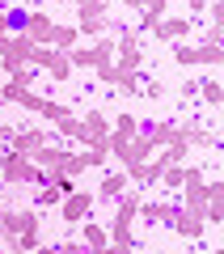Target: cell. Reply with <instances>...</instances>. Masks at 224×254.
Segmentation results:
<instances>
[{
    "mask_svg": "<svg viewBox=\"0 0 224 254\" xmlns=\"http://www.w3.org/2000/svg\"><path fill=\"white\" fill-rule=\"evenodd\" d=\"M182 178H186V165H169V170H161V190H182Z\"/></svg>",
    "mask_w": 224,
    "mask_h": 254,
    "instance_id": "obj_27",
    "label": "cell"
},
{
    "mask_svg": "<svg viewBox=\"0 0 224 254\" xmlns=\"http://www.w3.org/2000/svg\"><path fill=\"white\" fill-rule=\"evenodd\" d=\"M123 9H140V0H123Z\"/></svg>",
    "mask_w": 224,
    "mask_h": 254,
    "instance_id": "obj_43",
    "label": "cell"
},
{
    "mask_svg": "<svg viewBox=\"0 0 224 254\" xmlns=\"http://www.w3.org/2000/svg\"><path fill=\"white\" fill-rule=\"evenodd\" d=\"M68 115H72V110L63 106V102H47V106H43V119H47V123H51V127L59 123V119H68Z\"/></svg>",
    "mask_w": 224,
    "mask_h": 254,
    "instance_id": "obj_29",
    "label": "cell"
},
{
    "mask_svg": "<svg viewBox=\"0 0 224 254\" xmlns=\"http://www.w3.org/2000/svg\"><path fill=\"white\" fill-rule=\"evenodd\" d=\"M51 34H55V21H51V13L34 9V13H30V21H26V38H30L34 47H51Z\"/></svg>",
    "mask_w": 224,
    "mask_h": 254,
    "instance_id": "obj_11",
    "label": "cell"
},
{
    "mask_svg": "<svg viewBox=\"0 0 224 254\" xmlns=\"http://www.w3.org/2000/svg\"><path fill=\"white\" fill-rule=\"evenodd\" d=\"M173 233L186 237V242H203L207 233V220H203V208H178V216H173Z\"/></svg>",
    "mask_w": 224,
    "mask_h": 254,
    "instance_id": "obj_9",
    "label": "cell"
},
{
    "mask_svg": "<svg viewBox=\"0 0 224 254\" xmlns=\"http://www.w3.org/2000/svg\"><path fill=\"white\" fill-rule=\"evenodd\" d=\"M85 170H89V161H85V153H68V161H63V178H72V182H76V178H81V174Z\"/></svg>",
    "mask_w": 224,
    "mask_h": 254,
    "instance_id": "obj_24",
    "label": "cell"
},
{
    "mask_svg": "<svg viewBox=\"0 0 224 254\" xmlns=\"http://www.w3.org/2000/svg\"><path fill=\"white\" fill-rule=\"evenodd\" d=\"M34 76H38V68H21V72H13L9 81H13V85H21V89H30V85H34Z\"/></svg>",
    "mask_w": 224,
    "mask_h": 254,
    "instance_id": "obj_32",
    "label": "cell"
},
{
    "mask_svg": "<svg viewBox=\"0 0 224 254\" xmlns=\"http://www.w3.org/2000/svg\"><path fill=\"white\" fill-rule=\"evenodd\" d=\"M110 131H114V127H110V119L102 115L98 106H89V110L81 115V136H76V140L89 148V144H98V140H110Z\"/></svg>",
    "mask_w": 224,
    "mask_h": 254,
    "instance_id": "obj_8",
    "label": "cell"
},
{
    "mask_svg": "<svg viewBox=\"0 0 224 254\" xmlns=\"http://www.w3.org/2000/svg\"><path fill=\"white\" fill-rule=\"evenodd\" d=\"M76 30L81 38H102L110 30V17H106V0H81L76 4Z\"/></svg>",
    "mask_w": 224,
    "mask_h": 254,
    "instance_id": "obj_3",
    "label": "cell"
},
{
    "mask_svg": "<svg viewBox=\"0 0 224 254\" xmlns=\"http://www.w3.org/2000/svg\"><path fill=\"white\" fill-rule=\"evenodd\" d=\"M68 64L72 68H93V51L89 47H76V51H68Z\"/></svg>",
    "mask_w": 224,
    "mask_h": 254,
    "instance_id": "obj_30",
    "label": "cell"
},
{
    "mask_svg": "<svg viewBox=\"0 0 224 254\" xmlns=\"http://www.w3.org/2000/svg\"><path fill=\"white\" fill-rule=\"evenodd\" d=\"M110 127H114L118 136H127V140L140 136V119H135V115H114V119H110Z\"/></svg>",
    "mask_w": 224,
    "mask_h": 254,
    "instance_id": "obj_23",
    "label": "cell"
},
{
    "mask_svg": "<svg viewBox=\"0 0 224 254\" xmlns=\"http://www.w3.org/2000/svg\"><path fill=\"white\" fill-rule=\"evenodd\" d=\"M140 187H127L123 195L114 199V220L106 225V233H110V246H135V237H131V225H135V216H140Z\"/></svg>",
    "mask_w": 224,
    "mask_h": 254,
    "instance_id": "obj_1",
    "label": "cell"
},
{
    "mask_svg": "<svg viewBox=\"0 0 224 254\" xmlns=\"http://www.w3.org/2000/svg\"><path fill=\"white\" fill-rule=\"evenodd\" d=\"M207 13H212V26L224 30V0H207Z\"/></svg>",
    "mask_w": 224,
    "mask_h": 254,
    "instance_id": "obj_33",
    "label": "cell"
},
{
    "mask_svg": "<svg viewBox=\"0 0 224 254\" xmlns=\"http://www.w3.org/2000/svg\"><path fill=\"white\" fill-rule=\"evenodd\" d=\"M199 98H203L207 106H224V81H216V76H199Z\"/></svg>",
    "mask_w": 224,
    "mask_h": 254,
    "instance_id": "obj_21",
    "label": "cell"
},
{
    "mask_svg": "<svg viewBox=\"0 0 224 254\" xmlns=\"http://www.w3.org/2000/svg\"><path fill=\"white\" fill-rule=\"evenodd\" d=\"M30 161H34L38 170H47V174H51V170H63V161H68V148H63V144H55V140H51V144H43V148H38L34 157H30Z\"/></svg>",
    "mask_w": 224,
    "mask_h": 254,
    "instance_id": "obj_13",
    "label": "cell"
},
{
    "mask_svg": "<svg viewBox=\"0 0 224 254\" xmlns=\"http://www.w3.org/2000/svg\"><path fill=\"white\" fill-rule=\"evenodd\" d=\"M51 47H55V51H76V47H81V30H76V21H72V26H63V21H55Z\"/></svg>",
    "mask_w": 224,
    "mask_h": 254,
    "instance_id": "obj_15",
    "label": "cell"
},
{
    "mask_svg": "<svg viewBox=\"0 0 224 254\" xmlns=\"http://www.w3.org/2000/svg\"><path fill=\"white\" fill-rule=\"evenodd\" d=\"M127 187H131V182H127V174H123V170H114V174H106V178H102L98 199H118V195H123Z\"/></svg>",
    "mask_w": 224,
    "mask_h": 254,
    "instance_id": "obj_20",
    "label": "cell"
},
{
    "mask_svg": "<svg viewBox=\"0 0 224 254\" xmlns=\"http://www.w3.org/2000/svg\"><path fill=\"white\" fill-rule=\"evenodd\" d=\"M93 203H98V195H93V190H85V187H76L72 195H63L59 220H63V225H85V220L93 216Z\"/></svg>",
    "mask_w": 224,
    "mask_h": 254,
    "instance_id": "obj_5",
    "label": "cell"
},
{
    "mask_svg": "<svg viewBox=\"0 0 224 254\" xmlns=\"http://www.w3.org/2000/svg\"><path fill=\"white\" fill-rule=\"evenodd\" d=\"M140 131H148V136H153V144H157V148H169L173 140L182 136V127L173 123V119H157V123H148V127H140Z\"/></svg>",
    "mask_w": 224,
    "mask_h": 254,
    "instance_id": "obj_14",
    "label": "cell"
},
{
    "mask_svg": "<svg viewBox=\"0 0 224 254\" xmlns=\"http://www.w3.org/2000/svg\"><path fill=\"white\" fill-rule=\"evenodd\" d=\"M106 144H110V157H114L118 165H127V153H131V140H127V136H118V131H110V140H106Z\"/></svg>",
    "mask_w": 224,
    "mask_h": 254,
    "instance_id": "obj_25",
    "label": "cell"
},
{
    "mask_svg": "<svg viewBox=\"0 0 224 254\" xmlns=\"http://www.w3.org/2000/svg\"><path fill=\"white\" fill-rule=\"evenodd\" d=\"M89 51H93V72H102V68H114V38H106V34L93 38Z\"/></svg>",
    "mask_w": 224,
    "mask_h": 254,
    "instance_id": "obj_17",
    "label": "cell"
},
{
    "mask_svg": "<svg viewBox=\"0 0 224 254\" xmlns=\"http://www.w3.org/2000/svg\"><path fill=\"white\" fill-rule=\"evenodd\" d=\"M114 254H131V246H114Z\"/></svg>",
    "mask_w": 224,
    "mask_h": 254,
    "instance_id": "obj_44",
    "label": "cell"
},
{
    "mask_svg": "<svg viewBox=\"0 0 224 254\" xmlns=\"http://www.w3.org/2000/svg\"><path fill=\"white\" fill-rule=\"evenodd\" d=\"M220 140H224V127H220Z\"/></svg>",
    "mask_w": 224,
    "mask_h": 254,
    "instance_id": "obj_48",
    "label": "cell"
},
{
    "mask_svg": "<svg viewBox=\"0 0 224 254\" xmlns=\"http://www.w3.org/2000/svg\"><path fill=\"white\" fill-rule=\"evenodd\" d=\"M199 68H224V47L199 43Z\"/></svg>",
    "mask_w": 224,
    "mask_h": 254,
    "instance_id": "obj_22",
    "label": "cell"
},
{
    "mask_svg": "<svg viewBox=\"0 0 224 254\" xmlns=\"http://www.w3.org/2000/svg\"><path fill=\"white\" fill-rule=\"evenodd\" d=\"M182 203H165V199H140V216L144 225H173V216H178Z\"/></svg>",
    "mask_w": 224,
    "mask_h": 254,
    "instance_id": "obj_10",
    "label": "cell"
},
{
    "mask_svg": "<svg viewBox=\"0 0 224 254\" xmlns=\"http://www.w3.org/2000/svg\"><path fill=\"white\" fill-rule=\"evenodd\" d=\"M59 4H81V0H59Z\"/></svg>",
    "mask_w": 224,
    "mask_h": 254,
    "instance_id": "obj_45",
    "label": "cell"
},
{
    "mask_svg": "<svg viewBox=\"0 0 224 254\" xmlns=\"http://www.w3.org/2000/svg\"><path fill=\"white\" fill-rule=\"evenodd\" d=\"M0 178H4V187H47L51 174L38 170L30 157H17L13 148H4L0 153Z\"/></svg>",
    "mask_w": 224,
    "mask_h": 254,
    "instance_id": "obj_2",
    "label": "cell"
},
{
    "mask_svg": "<svg viewBox=\"0 0 224 254\" xmlns=\"http://www.w3.org/2000/svg\"><path fill=\"white\" fill-rule=\"evenodd\" d=\"M43 144H51V131H43V127H13V136L4 148H13L17 157H34Z\"/></svg>",
    "mask_w": 224,
    "mask_h": 254,
    "instance_id": "obj_6",
    "label": "cell"
},
{
    "mask_svg": "<svg viewBox=\"0 0 224 254\" xmlns=\"http://www.w3.org/2000/svg\"><path fill=\"white\" fill-rule=\"evenodd\" d=\"M190 30H195V21H190V17H169V13H165L161 26L153 30V38H157V43H182Z\"/></svg>",
    "mask_w": 224,
    "mask_h": 254,
    "instance_id": "obj_12",
    "label": "cell"
},
{
    "mask_svg": "<svg viewBox=\"0 0 224 254\" xmlns=\"http://www.w3.org/2000/svg\"><path fill=\"white\" fill-rule=\"evenodd\" d=\"M153 254H169V250H153Z\"/></svg>",
    "mask_w": 224,
    "mask_h": 254,
    "instance_id": "obj_47",
    "label": "cell"
},
{
    "mask_svg": "<svg viewBox=\"0 0 224 254\" xmlns=\"http://www.w3.org/2000/svg\"><path fill=\"white\" fill-rule=\"evenodd\" d=\"M157 26H161V17H157V13H140V30H148V34H153Z\"/></svg>",
    "mask_w": 224,
    "mask_h": 254,
    "instance_id": "obj_37",
    "label": "cell"
},
{
    "mask_svg": "<svg viewBox=\"0 0 224 254\" xmlns=\"http://www.w3.org/2000/svg\"><path fill=\"white\" fill-rule=\"evenodd\" d=\"M165 4H169V0H140V13H157V17H165Z\"/></svg>",
    "mask_w": 224,
    "mask_h": 254,
    "instance_id": "obj_34",
    "label": "cell"
},
{
    "mask_svg": "<svg viewBox=\"0 0 224 254\" xmlns=\"http://www.w3.org/2000/svg\"><path fill=\"white\" fill-rule=\"evenodd\" d=\"M203 43H212V47H224V30H220V26H207V30H203Z\"/></svg>",
    "mask_w": 224,
    "mask_h": 254,
    "instance_id": "obj_35",
    "label": "cell"
},
{
    "mask_svg": "<svg viewBox=\"0 0 224 254\" xmlns=\"http://www.w3.org/2000/svg\"><path fill=\"white\" fill-rule=\"evenodd\" d=\"M153 157H157V144H153V136H148V131L131 136V153H127V165H131V161H153Z\"/></svg>",
    "mask_w": 224,
    "mask_h": 254,
    "instance_id": "obj_19",
    "label": "cell"
},
{
    "mask_svg": "<svg viewBox=\"0 0 224 254\" xmlns=\"http://www.w3.org/2000/svg\"><path fill=\"white\" fill-rule=\"evenodd\" d=\"M81 246H85V250H102V246H110L106 225H98V220H85V229H81Z\"/></svg>",
    "mask_w": 224,
    "mask_h": 254,
    "instance_id": "obj_18",
    "label": "cell"
},
{
    "mask_svg": "<svg viewBox=\"0 0 224 254\" xmlns=\"http://www.w3.org/2000/svg\"><path fill=\"white\" fill-rule=\"evenodd\" d=\"M89 254H114V246H102V250H89Z\"/></svg>",
    "mask_w": 224,
    "mask_h": 254,
    "instance_id": "obj_42",
    "label": "cell"
},
{
    "mask_svg": "<svg viewBox=\"0 0 224 254\" xmlns=\"http://www.w3.org/2000/svg\"><path fill=\"white\" fill-rule=\"evenodd\" d=\"M55 254H89V250H85L81 242H59V246H55Z\"/></svg>",
    "mask_w": 224,
    "mask_h": 254,
    "instance_id": "obj_36",
    "label": "cell"
},
{
    "mask_svg": "<svg viewBox=\"0 0 224 254\" xmlns=\"http://www.w3.org/2000/svg\"><path fill=\"white\" fill-rule=\"evenodd\" d=\"M144 93H148V98H161L165 85H161V81H144Z\"/></svg>",
    "mask_w": 224,
    "mask_h": 254,
    "instance_id": "obj_39",
    "label": "cell"
},
{
    "mask_svg": "<svg viewBox=\"0 0 224 254\" xmlns=\"http://www.w3.org/2000/svg\"><path fill=\"white\" fill-rule=\"evenodd\" d=\"M173 60H178L182 68H199V47H190V43H173Z\"/></svg>",
    "mask_w": 224,
    "mask_h": 254,
    "instance_id": "obj_26",
    "label": "cell"
},
{
    "mask_svg": "<svg viewBox=\"0 0 224 254\" xmlns=\"http://www.w3.org/2000/svg\"><path fill=\"white\" fill-rule=\"evenodd\" d=\"M140 85H144V76L140 72H127V68H118L114 64V72H110V89H118V93H140Z\"/></svg>",
    "mask_w": 224,
    "mask_h": 254,
    "instance_id": "obj_16",
    "label": "cell"
},
{
    "mask_svg": "<svg viewBox=\"0 0 224 254\" xmlns=\"http://www.w3.org/2000/svg\"><path fill=\"white\" fill-rule=\"evenodd\" d=\"M0 242H4V233H0Z\"/></svg>",
    "mask_w": 224,
    "mask_h": 254,
    "instance_id": "obj_49",
    "label": "cell"
},
{
    "mask_svg": "<svg viewBox=\"0 0 224 254\" xmlns=\"http://www.w3.org/2000/svg\"><path fill=\"white\" fill-rule=\"evenodd\" d=\"M55 136H59V140H76V136H81V115L59 119V123H55Z\"/></svg>",
    "mask_w": 224,
    "mask_h": 254,
    "instance_id": "obj_28",
    "label": "cell"
},
{
    "mask_svg": "<svg viewBox=\"0 0 224 254\" xmlns=\"http://www.w3.org/2000/svg\"><path fill=\"white\" fill-rule=\"evenodd\" d=\"M34 254H55V246H38V250Z\"/></svg>",
    "mask_w": 224,
    "mask_h": 254,
    "instance_id": "obj_41",
    "label": "cell"
},
{
    "mask_svg": "<svg viewBox=\"0 0 224 254\" xmlns=\"http://www.w3.org/2000/svg\"><path fill=\"white\" fill-rule=\"evenodd\" d=\"M212 254H224V246H220V250H212Z\"/></svg>",
    "mask_w": 224,
    "mask_h": 254,
    "instance_id": "obj_46",
    "label": "cell"
},
{
    "mask_svg": "<svg viewBox=\"0 0 224 254\" xmlns=\"http://www.w3.org/2000/svg\"><path fill=\"white\" fill-rule=\"evenodd\" d=\"M26 21H30L26 9H9V34H26Z\"/></svg>",
    "mask_w": 224,
    "mask_h": 254,
    "instance_id": "obj_31",
    "label": "cell"
},
{
    "mask_svg": "<svg viewBox=\"0 0 224 254\" xmlns=\"http://www.w3.org/2000/svg\"><path fill=\"white\" fill-rule=\"evenodd\" d=\"M178 93H182L186 102H190V98H199V81H182V89H178Z\"/></svg>",
    "mask_w": 224,
    "mask_h": 254,
    "instance_id": "obj_38",
    "label": "cell"
},
{
    "mask_svg": "<svg viewBox=\"0 0 224 254\" xmlns=\"http://www.w3.org/2000/svg\"><path fill=\"white\" fill-rule=\"evenodd\" d=\"M30 68H43L55 85H63L72 76V64H68V51H55V47H34L30 55Z\"/></svg>",
    "mask_w": 224,
    "mask_h": 254,
    "instance_id": "obj_4",
    "label": "cell"
},
{
    "mask_svg": "<svg viewBox=\"0 0 224 254\" xmlns=\"http://www.w3.org/2000/svg\"><path fill=\"white\" fill-rule=\"evenodd\" d=\"M0 34H9V9L0 4Z\"/></svg>",
    "mask_w": 224,
    "mask_h": 254,
    "instance_id": "obj_40",
    "label": "cell"
},
{
    "mask_svg": "<svg viewBox=\"0 0 224 254\" xmlns=\"http://www.w3.org/2000/svg\"><path fill=\"white\" fill-rule=\"evenodd\" d=\"M30 55H34V43H30L26 34H9V51L0 55V68L4 72H21V68H30Z\"/></svg>",
    "mask_w": 224,
    "mask_h": 254,
    "instance_id": "obj_7",
    "label": "cell"
}]
</instances>
